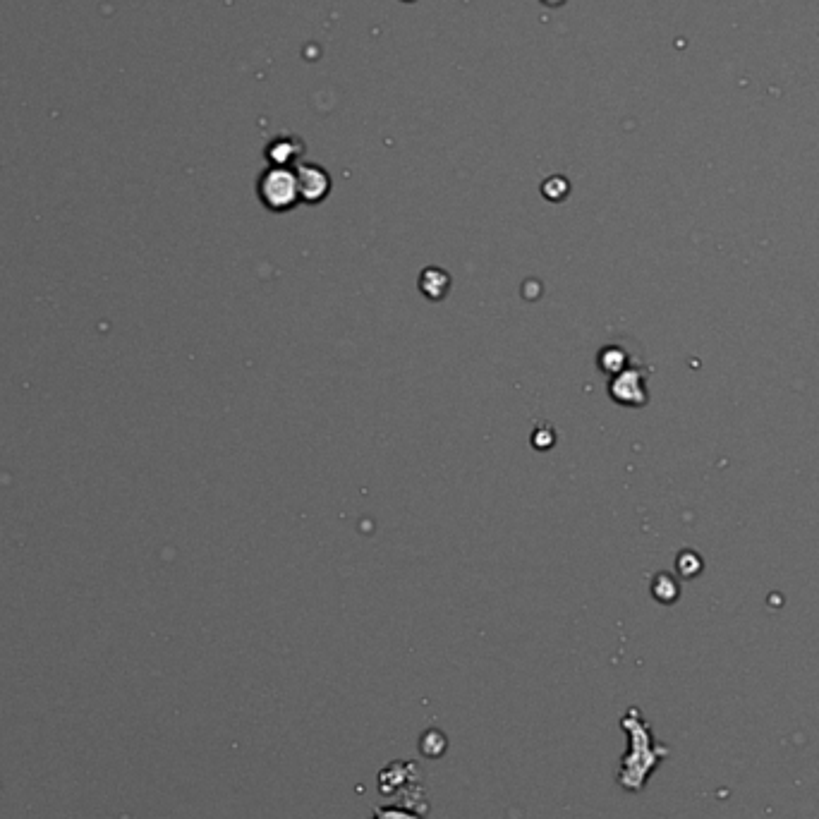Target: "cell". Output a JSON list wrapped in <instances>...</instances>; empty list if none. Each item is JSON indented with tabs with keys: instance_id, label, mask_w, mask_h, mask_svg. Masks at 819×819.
<instances>
[{
	"instance_id": "obj_1",
	"label": "cell",
	"mask_w": 819,
	"mask_h": 819,
	"mask_svg": "<svg viewBox=\"0 0 819 819\" xmlns=\"http://www.w3.org/2000/svg\"><path fill=\"white\" fill-rule=\"evenodd\" d=\"M297 180L285 171H271L262 178V199L273 211H285L297 202Z\"/></svg>"
}]
</instances>
